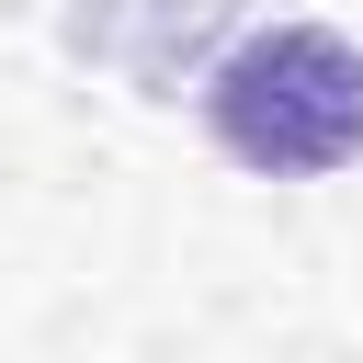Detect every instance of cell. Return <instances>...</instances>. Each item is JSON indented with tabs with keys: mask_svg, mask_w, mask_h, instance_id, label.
I'll use <instances>...</instances> for the list:
<instances>
[{
	"mask_svg": "<svg viewBox=\"0 0 363 363\" xmlns=\"http://www.w3.org/2000/svg\"><path fill=\"white\" fill-rule=\"evenodd\" d=\"M204 125H216V147L238 170L318 182V170L363 159V45L329 34V23H272V34L216 57Z\"/></svg>",
	"mask_w": 363,
	"mask_h": 363,
	"instance_id": "obj_1",
	"label": "cell"
}]
</instances>
